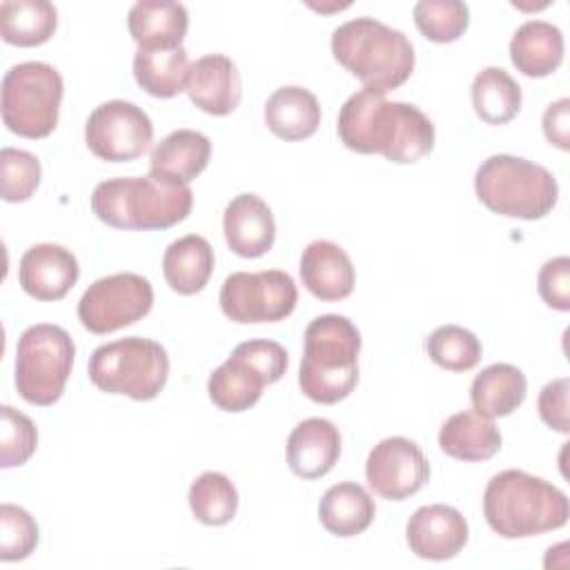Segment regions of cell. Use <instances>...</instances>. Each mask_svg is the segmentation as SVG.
<instances>
[{
  "instance_id": "cell-19",
  "label": "cell",
  "mask_w": 570,
  "mask_h": 570,
  "mask_svg": "<svg viewBox=\"0 0 570 570\" xmlns=\"http://www.w3.org/2000/svg\"><path fill=\"white\" fill-rule=\"evenodd\" d=\"M301 281L321 301H343L354 289V265L332 240H312L301 256Z\"/></svg>"
},
{
  "instance_id": "cell-17",
  "label": "cell",
  "mask_w": 570,
  "mask_h": 570,
  "mask_svg": "<svg viewBox=\"0 0 570 570\" xmlns=\"http://www.w3.org/2000/svg\"><path fill=\"white\" fill-rule=\"evenodd\" d=\"M189 100L212 116H227L240 102V73L232 58L207 53L189 67L185 87Z\"/></svg>"
},
{
  "instance_id": "cell-28",
  "label": "cell",
  "mask_w": 570,
  "mask_h": 570,
  "mask_svg": "<svg viewBox=\"0 0 570 570\" xmlns=\"http://www.w3.org/2000/svg\"><path fill=\"white\" fill-rule=\"evenodd\" d=\"M214 272V249L207 238L187 234L174 240L163 256V274L167 285L183 294H198Z\"/></svg>"
},
{
  "instance_id": "cell-20",
  "label": "cell",
  "mask_w": 570,
  "mask_h": 570,
  "mask_svg": "<svg viewBox=\"0 0 570 570\" xmlns=\"http://www.w3.org/2000/svg\"><path fill=\"white\" fill-rule=\"evenodd\" d=\"M212 156V142L194 129H176L165 136L149 156V176L174 185H187L205 171Z\"/></svg>"
},
{
  "instance_id": "cell-40",
  "label": "cell",
  "mask_w": 570,
  "mask_h": 570,
  "mask_svg": "<svg viewBox=\"0 0 570 570\" xmlns=\"http://www.w3.org/2000/svg\"><path fill=\"white\" fill-rule=\"evenodd\" d=\"M570 100L559 98L543 111V134L550 145L568 151L570 149Z\"/></svg>"
},
{
  "instance_id": "cell-7",
  "label": "cell",
  "mask_w": 570,
  "mask_h": 570,
  "mask_svg": "<svg viewBox=\"0 0 570 570\" xmlns=\"http://www.w3.org/2000/svg\"><path fill=\"white\" fill-rule=\"evenodd\" d=\"M87 372L91 383L107 394L151 401L167 383L169 356L151 338L127 336L96 347Z\"/></svg>"
},
{
  "instance_id": "cell-27",
  "label": "cell",
  "mask_w": 570,
  "mask_h": 570,
  "mask_svg": "<svg viewBox=\"0 0 570 570\" xmlns=\"http://www.w3.org/2000/svg\"><path fill=\"white\" fill-rule=\"evenodd\" d=\"M374 499L354 481H343L327 488L318 501V519L334 537H356L365 532L374 521Z\"/></svg>"
},
{
  "instance_id": "cell-4",
  "label": "cell",
  "mask_w": 570,
  "mask_h": 570,
  "mask_svg": "<svg viewBox=\"0 0 570 570\" xmlns=\"http://www.w3.org/2000/svg\"><path fill=\"white\" fill-rule=\"evenodd\" d=\"M194 194L154 176L107 178L94 187L91 209L98 220L116 229H167L191 212Z\"/></svg>"
},
{
  "instance_id": "cell-30",
  "label": "cell",
  "mask_w": 570,
  "mask_h": 570,
  "mask_svg": "<svg viewBox=\"0 0 570 570\" xmlns=\"http://www.w3.org/2000/svg\"><path fill=\"white\" fill-rule=\"evenodd\" d=\"M58 24V11L47 0H4L0 4V36L7 45H45Z\"/></svg>"
},
{
  "instance_id": "cell-37",
  "label": "cell",
  "mask_w": 570,
  "mask_h": 570,
  "mask_svg": "<svg viewBox=\"0 0 570 570\" xmlns=\"http://www.w3.org/2000/svg\"><path fill=\"white\" fill-rule=\"evenodd\" d=\"M38 546V523L20 505H0V559L20 561L27 559Z\"/></svg>"
},
{
  "instance_id": "cell-13",
  "label": "cell",
  "mask_w": 570,
  "mask_h": 570,
  "mask_svg": "<svg viewBox=\"0 0 570 570\" xmlns=\"http://www.w3.org/2000/svg\"><path fill=\"white\" fill-rule=\"evenodd\" d=\"M365 479L379 497L403 501L428 483L430 465L414 441L405 436H387L367 454Z\"/></svg>"
},
{
  "instance_id": "cell-9",
  "label": "cell",
  "mask_w": 570,
  "mask_h": 570,
  "mask_svg": "<svg viewBox=\"0 0 570 570\" xmlns=\"http://www.w3.org/2000/svg\"><path fill=\"white\" fill-rule=\"evenodd\" d=\"M76 345L67 330L38 323L27 327L16 350V390L31 405H53L73 367Z\"/></svg>"
},
{
  "instance_id": "cell-31",
  "label": "cell",
  "mask_w": 570,
  "mask_h": 570,
  "mask_svg": "<svg viewBox=\"0 0 570 570\" xmlns=\"http://www.w3.org/2000/svg\"><path fill=\"white\" fill-rule=\"evenodd\" d=\"M521 87L501 67H485L474 76L472 105L488 125H505L521 109Z\"/></svg>"
},
{
  "instance_id": "cell-36",
  "label": "cell",
  "mask_w": 570,
  "mask_h": 570,
  "mask_svg": "<svg viewBox=\"0 0 570 570\" xmlns=\"http://www.w3.org/2000/svg\"><path fill=\"white\" fill-rule=\"evenodd\" d=\"M0 416V465L16 468L27 463L38 448V430L33 421L11 405H2Z\"/></svg>"
},
{
  "instance_id": "cell-38",
  "label": "cell",
  "mask_w": 570,
  "mask_h": 570,
  "mask_svg": "<svg viewBox=\"0 0 570 570\" xmlns=\"http://www.w3.org/2000/svg\"><path fill=\"white\" fill-rule=\"evenodd\" d=\"M539 296L552 309L568 312L570 309V258L557 256L543 263L537 276Z\"/></svg>"
},
{
  "instance_id": "cell-14",
  "label": "cell",
  "mask_w": 570,
  "mask_h": 570,
  "mask_svg": "<svg viewBox=\"0 0 570 570\" xmlns=\"http://www.w3.org/2000/svg\"><path fill=\"white\" fill-rule=\"evenodd\" d=\"M468 521L463 514L445 503H432L419 508L407 525L405 539L410 550L430 561H445L456 557L468 543Z\"/></svg>"
},
{
  "instance_id": "cell-1",
  "label": "cell",
  "mask_w": 570,
  "mask_h": 570,
  "mask_svg": "<svg viewBox=\"0 0 570 570\" xmlns=\"http://www.w3.org/2000/svg\"><path fill=\"white\" fill-rule=\"evenodd\" d=\"M338 138L356 154H381L390 163L410 165L434 147L432 120L410 102H390L385 94L361 89L338 111Z\"/></svg>"
},
{
  "instance_id": "cell-8",
  "label": "cell",
  "mask_w": 570,
  "mask_h": 570,
  "mask_svg": "<svg viewBox=\"0 0 570 570\" xmlns=\"http://www.w3.org/2000/svg\"><path fill=\"white\" fill-rule=\"evenodd\" d=\"M62 94L56 67L38 60L13 65L2 78V122L22 138H45L58 125Z\"/></svg>"
},
{
  "instance_id": "cell-23",
  "label": "cell",
  "mask_w": 570,
  "mask_h": 570,
  "mask_svg": "<svg viewBox=\"0 0 570 570\" xmlns=\"http://www.w3.org/2000/svg\"><path fill=\"white\" fill-rule=\"evenodd\" d=\"M510 60L528 78H546L563 62V33L546 20L523 22L510 40Z\"/></svg>"
},
{
  "instance_id": "cell-3",
  "label": "cell",
  "mask_w": 570,
  "mask_h": 570,
  "mask_svg": "<svg viewBox=\"0 0 570 570\" xmlns=\"http://www.w3.org/2000/svg\"><path fill=\"white\" fill-rule=\"evenodd\" d=\"M361 332L341 314L316 316L303 336L298 370L301 392L321 405H334L358 383Z\"/></svg>"
},
{
  "instance_id": "cell-22",
  "label": "cell",
  "mask_w": 570,
  "mask_h": 570,
  "mask_svg": "<svg viewBox=\"0 0 570 570\" xmlns=\"http://www.w3.org/2000/svg\"><path fill=\"white\" fill-rule=\"evenodd\" d=\"M127 27L138 49L183 47L189 16L180 2L142 0L129 9Z\"/></svg>"
},
{
  "instance_id": "cell-26",
  "label": "cell",
  "mask_w": 570,
  "mask_h": 570,
  "mask_svg": "<svg viewBox=\"0 0 570 570\" xmlns=\"http://www.w3.org/2000/svg\"><path fill=\"white\" fill-rule=\"evenodd\" d=\"M525 374L510 363H492L483 367L470 387V401L476 414L499 419L512 414L525 399Z\"/></svg>"
},
{
  "instance_id": "cell-6",
  "label": "cell",
  "mask_w": 570,
  "mask_h": 570,
  "mask_svg": "<svg viewBox=\"0 0 570 570\" xmlns=\"http://www.w3.org/2000/svg\"><path fill=\"white\" fill-rule=\"evenodd\" d=\"M474 191L490 212L521 220L543 218L559 198V185L543 165L510 154H494L479 165Z\"/></svg>"
},
{
  "instance_id": "cell-5",
  "label": "cell",
  "mask_w": 570,
  "mask_h": 570,
  "mask_svg": "<svg viewBox=\"0 0 570 570\" xmlns=\"http://www.w3.org/2000/svg\"><path fill=\"white\" fill-rule=\"evenodd\" d=\"M332 53L365 89L387 94L414 71L410 38L374 18H354L332 31Z\"/></svg>"
},
{
  "instance_id": "cell-21",
  "label": "cell",
  "mask_w": 570,
  "mask_h": 570,
  "mask_svg": "<svg viewBox=\"0 0 570 570\" xmlns=\"http://www.w3.org/2000/svg\"><path fill=\"white\" fill-rule=\"evenodd\" d=\"M265 385H269L267 376L234 347L229 358L209 374L207 394L218 410L245 412L258 403Z\"/></svg>"
},
{
  "instance_id": "cell-16",
  "label": "cell",
  "mask_w": 570,
  "mask_h": 570,
  "mask_svg": "<svg viewBox=\"0 0 570 570\" xmlns=\"http://www.w3.org/2000/svg\"><path fill=\"white\" fill-rule=\"evenodd\" d=\"M223 232L234 254L243 258H258L267 254L274 245V214L261 196L238 194L225 207Z\"/></svg>"
},
{
  "instance_id": "cell-39",
  "label": "cell",
  "mask_w": 570,
  "mask_h": 570,
  "mask_svg": "<svg viewBox=\"0 0 570 570\" xmlns=\"http://www.w3.org/2000/svg\"><path fill=\"white\" fill-rule=\"evenodd\" d=\"M568 392H570L568 376H559L543 385V390L539 392V401H537L541 421L561 434H568V430H570Z\"/></svg>"
},
{
  "instance_id": "cell-10",
  "label": "cell",
  "mask_w": 570,
  "mask_h": 570,
  "mask_svg": "<svg viewBox=\"0 0 570 570\" xmlns=\"http://www.w3.org/2000/svg\"><path fill=\"white\" fill-rule=\"evenodd\" d=\"M223 314L240 325L287 318L298 301L294 278L283 269L234 272L220 287Z\"/></svg>"
},
{
  "instance_id": "cell-29",
  "label": "cell",
  "mask_w": 570,
  "mask_h": 570,
  "mask_svg": "<svg viewBox=\"0 0 570 570\" xmlns=\"http://www.w3.org/2000/svg\"><path fill=\"white\" fill-rule=\"evenodd\" d=\"M189 67L185 47L138 49L134 53V78L154 98H174L185 91Z\"/></svg>"
},
{
  "instance_id": "cell-2",
  "label": "cell",
  "mask_w": 570,
  "mask_h": 570,
  "mask_svg": "<svg viewBox=\"0 0 570 570\" xmlns=\"http://www.w3.org/2000/svg\"><path fill=\"white\" fill-rule=\"evenodd\" d=\"M483 517L503 539H525L568 523V497L541 476L523 470L494 474L483 492Z\"/></svg>"
},
{
  "instance_id": "cell-34",
  "label": "cell",
  "mask_w": 570,
  "mask_h": 570,
  "mask_svg": "<svg viewBox=\"0 0 570 570\" xmlns=\"http://www.w3.org/2000/svg\"><path fill=\"white\" fill-rule=\"evenodd\" d=\"M414 24L432 42L459 40L470 24V9L456 0H421L414 4Z\"/></svg>"
},
{
  "instance_id": "cell-25",
  "label": "cell",
  "mask_w": 570,
  "mask_h": 570,
  "mask_svg": "<svg viewBox=\"0 0 570 570\" xmlns=\"http://www.w3.org/2000/svg\"><path fill=\"white\" fill-rule=\"evenodd\" d=\"M439 448L459 461H488L501 448V432L492 419L463 410L441 425Z\"/></svg>"
},
{
  "instance_id": "cell-35",
  "label": "cell",
  "mask_w": 570,
  "mask_h": 570,
  "mask_svg": "<svg viewBox=\"0 0 570 570\" xmlns=\"http://www.w3.org/2000/svg\"><path fill=\"white\" fill-rule=\"evenodd\" d=\"M42 167L40 160L16 147L0 151V196L7 203H22L33 196L40 185Z\"/></svg>"
},
{
  "instance_id": "cell-11",
  "label": "cell",
  "mask_w": 570,
  "mask_h": 570,
  "mask_svg": "<svg viewBox=\"0 0 570 570\" xmlns=\"http://www.w3.org/2000/svg\"><path fill=\"white\" fill-rule=\"evenodd\" d=\"M154 305L151 283L134 272L94 281L78 301V321L91 334H111L134 325Z\"/></svg>"
},
{
  "instance_id": "cell-15",
  "label": "cell",
  "mask_w": 570,
  "mask_h": 570,
  "mask_svg": "<svg viewBox=\"0 0 570 570\" xmlns=\"http://www.w3.org/2000/svg\"><path fill=\"white\" fill-rule=\"evenodd\" d=\"M80 267L76 256L56 243L29 247L18 265L20 287L36 301H60L78 283Z\"/></svg>"
},
{
  "instance_id": "cell-32",
  "label": "cell",
  "mask_w": 570,
  "mask_h": 570,
  "mask_svg": "<svg viewBox=\"0 0 570 570\" xmlns=\"http://www.w3.org/2000/svg\"><path fill=\"white\" fill-rule=\"evenodd\" d=\"M189 510L205 525H225L236 517L238 492L223 472H203L189 485Z\"/></svg>"
},
{
  "instance_id": "cell-33",
  "label": "cell",
  "mask_w": 570,
  "mask_h": 570,
  "mask_svg": "<svg viewBox=\"0 0 570 570\" xmlns=\"http://www.w3.org/2000/svg\"><path fill=\"white\" fill-rule=\"evenodd\" d=\"M425 352L430 361L443 370L468 372L481 361L483 347L470 330L461 325H441L428 336Z\"/></svg>"
},
{
  "instance_id": "cell-12",
  "label": "cell",
  "mask_w": 570,
  "mask_h": 570,
  "mask_svg": "<svg viewBox=\"0 0 570 570\" xmlns=\"http://www.w3.org/2000/svg\"><path fill=\"white\" fill-rule=\"evenodd\" d=\"M154 140L149 116L134 102L107 100L98 105L85 125L89 151L107 163H129L142 156Z\"/></svg>"
},
{
  "instance_id": "cell-18",
  "label": "cell",
  "mask_w": 570,
  "mask_h": 570,
  "mask_svg": "<svg viewBox=\"0 0 570 570\" xmlns=\"http://www.w3.org/2000/svg\"><path fill=\"white\" fill-rule=\"evenodd\" d=\"M341 456L338 428L327 419H305L287 436V465L301 479L325 476Z\"/></svg>"
},
{
  "instance_id": "cell-24",
  "label": "cell",
  "mask_w": 570,
  "mask_h": 570,
  "mask_svg": "<svg viewBox=\"0 0 570 570\" xmlns=\"http://www.w3.org/2000/svg\"><path fill=\"white\" fill-rule=\"evenodd\" d=\"M265 125L281 140L309 138L321 125V105L309 89L285 85L267 98Z\"/></svg>"
}]
</instances>
